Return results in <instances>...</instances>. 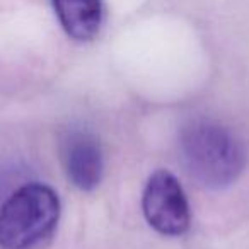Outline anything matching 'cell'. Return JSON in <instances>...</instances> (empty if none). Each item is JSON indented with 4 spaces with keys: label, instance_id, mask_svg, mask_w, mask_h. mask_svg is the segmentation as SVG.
Returning a JSON list of instances; mask_svg holds the SVG:
<instances>
[{
    "label": "cell",
    "instance_id": "cell-1",
    "mask_svg": "<svg viewBox=\"0 0 249 249\" xmlns=\"http://www.w3.org/2000/svg\"><path fill=\"white\" fill-rule=\"evenodd\" d=\"M184 171L205 188L232 184L246 167V149L231 128L212 120H195L179 135Z\"/></svg>",
    "mask_w": 249,
    "mask_h": 249
},
{
    "label": "cell",
    "instance_id": "cell-2",
    "mask_svg": "<svg viewBox=\"0 0 249 249\" xmlns=\"http://www.w3.org/2000/svg\"><path fill=\"white\" fill-rule=\"evenodd\" d=\"M60 220V200L55 190L28 183L0 207V249H43Z\"/></svg>",
    "mask_w": 249,
    "mask_h": 249
},
{
    "label": "cell",
    "instance_id": "cell-3",
    "mask_svg": "<svg viewBox=\"0 0 249 249\" xmlns=\"http://www.w3.org/2000/svg\"><path fill=\"white\" fill-rule=\"evenodd\" d=\"M142 208L150 227L162 235H183L190 229L191 213L179 181L169 171H156L143 190Z\"/></svg>",
    "mask_w": 249,
    "mask_h": 249
},
{
    "label": "cell",
    "instance_id": "cell-4",
    "mask_svg": "<svg viewBox=\"0 0 249 249\" xmlns=\"http://www.w3.org/2000/svg\"><path fill=\"white\" fill-rule=\"evenodd\" d=\"M60 159L73 186L82 191L99 186L104 173L103 147L89 130H65L60 137Z\"/></svg>",
    "mask_w": 249,
    "mask_h": 249
},
{
    "label": "cell",
    "instance_id": "cell-5",
    "mask_svg": "<svg viewBox=\"0 0 249 249\" xmlns=\"http://www.w3.org/2000/svg\"><path fill=\"white\" fill-rule=\"evenodd\" d=\"M62 28L77 41H89L103 24L101 0H52Z\"/></svg>",
    "mask_w": 249,
    "mask_h": 249
}]
</instances>
